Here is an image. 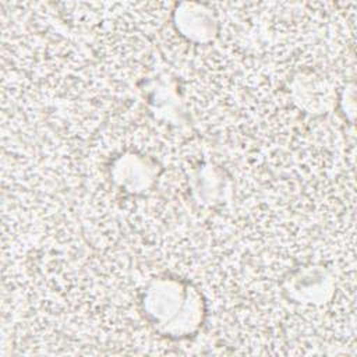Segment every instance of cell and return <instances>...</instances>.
Instances as JSON below:
<instances>
[{"mask_svg": "<svg viewBox=\"0 0 357 357\" xmlns=\"http://www.w3.org/2000/svg\"><path fill=\"white\" fill-rule=\"evenodd\" d=\"M185 290L180 283L160 280L152 283L144 294L145 314L165 333L183 336L178 318H184L191 329L197 325L194 319H190V315H185L188 311L185 304L191 300V294Z\"/></svg>", "mask_w": 357, "mask_h": 357, "instance_id": "obj_1", "label": "cell"}]
</instances>
